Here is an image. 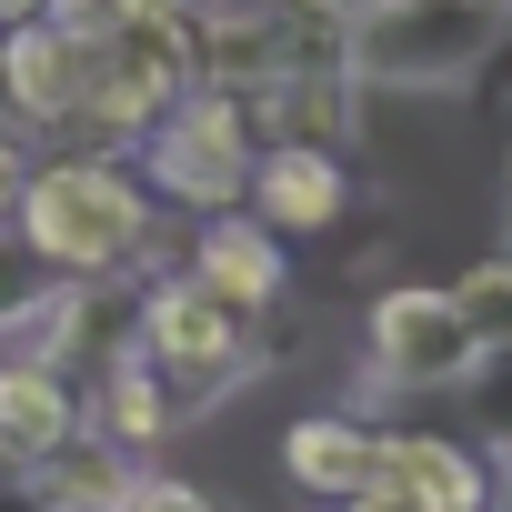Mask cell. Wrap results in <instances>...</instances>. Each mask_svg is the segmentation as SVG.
Here are the masks:
<instances>
[{"label": "cell", "instance_id": "cell-1", "mask_svg": "<svg viewBox=\"0 0 512 512\" xmlns=\"http://www.w3.org/2000/svg\"><path fill=\"white\" fill-rule=\"evenodd\" d=\"M11 241L31 251L41 272H61V282H101V272H131L141 251H151V191H141L121 161H81V151H51V161H31V181H21Z\"/></svg>", "mask_w": 512, "mask_h": 512}, {"label": "cell", "instance_id": "cell-2", "mask_svg": "<svg viewBox=\"0 0 512 512\" xmlns=\"http://www.w3.org/2000/svg\"><path fill=\"white\" fill-rule=\"evenodd\" d=\"M272 332H282V322H251V312L211 302L191 272H171V282H151V292H141V332H131V352L161 372L171 412L191 422V412L231 402L251 372L272 362Z\"/></svg>", "mask_w": 512, "mask_h": 512}, {"label": "cell", "instance_id": "cell-3", "mask_svg": "<svg viewBox=\"0 0 512 512\" xmlns=\"http://www.w3.org/2000/svg\"><path fill=\"white\" fill-rule=\"evenodd\" d=\"M502 31V0H352V81L362 91H472Z\"/></svg>", "mask_w": 512, "mask_h": 512}, {"label": "cell", "instance_id": "cell-4", "mask_svg": "<svg viewBox=\"0 0 512 512\" xmlns=\"http://www.w3.org/2000/svg\"><path fill=\"white\" fill-rule=\"evenodd\" d=\"M251 121H241V101L231 91H181L141 141H131V181L151 191V201H171V211H191V221H211V211H241V181H251Z\"/></svg>", "mask_w": 512, "mask_h": 512}, {"label": "cell", "instance_id": "cell-5", "mask_svg": "<svg viewBox=\"0 0 512 512\" xmlns=\"http://www.w3.org/2000/svg\"><path fill=\"white\" fill-rule=\"evenodd\" d=\"M362 352H372L362 372H372L382 392H462L472 362H482L442 282H392V292L372 302V322H362Z\"/></svg>", "mask_w": 512, "mask_h": 512}, {"label": "cell", "instance_id": "cell-6", "mask_svg": "<svg viewBox=\"0 0 512 512\" xmlns=\"http://www.w3.org/2000/svg\"><path fill=\"white\" fill-rule=\"evenodd\" d=\"M382 482L412 492L422 512H502V492H512L502 452L472 432H442V422H382Z\"/></svg>", "mask_w": 512, "mask_h": 512}, {"label": "cell", "instance_id": "cell-7", "mask_svg": "<svg viewBox=\"0 0 512 512\" xmlns=\"http://www.w3.org/2000/svg\"><path fill=\"white\" fill-rule=\"evenodd\" d=\"M91 71H101V31H81V21H61V11L0 31V111H11V121L61 131V121L81 111Z\"/></svg>", "mask_w": 512, "mask_h": 512}, {"label": "cell", "instance_id": "cell-8", "mask_svg": "<svg viewBox=\"0 0 512 512\" xmlns=\"http://www.w3.org/2000/svg\"><path fill=\"white\" fill-rule=\"evenodd\" d=\"M241 211L272 221L282 241H322L352 221V151H322V141H262L251 151V181H241Z\"/></svg>", "mask_w": 512, "mask_h": 512}, {"label": "cell", "instance_id": "cell-9", "mask_svg": "<svg viewBox=\"0 0 512 512\" xmlns=\"http://www.w3.org/2000/svg\"><path fill=\"white\" fill-rule=\"evenodd\" d=\"M211 302H231V312H251V322H282V302H292V241L272 231V221H251V211H211L201 231H191V262H181Z\"/></svg>", "mask_w": 512, "mask_h": 512}, {"label": "cell", "instance_id": "cell-10", "mask_svg": "<svg viewBox=\"0 0 512 512\" xmlns=\"http://www.w3.org/2000/svg\"><path fill=\"white\" fill-rule=\"evenodd\" d=\"M282 472L312 502H352V492L382 482V422H362V412H302L282 432Z\"/></svg>", "mask_w": 512, "mask_h": 512}, {"label": "cell", "instance_id": "cell-11", "mask_svg": "<svg viewBox=\"0 0 512 512\" xmlns=\"http://www.w3.org/2000/svg\"><path fill=\"white\" fill-rule=\"evenodd\" d=\"M81 432V382L51 362H0V472H41Z\"/></svg>", "mask_w": 512, "mask_h": 512}, {"label": "cell", "instance_id": "cell-12", "mask_svg": "<svg viewBox=\"0 0 512 512\" xmlns=\"http://www.w3.org/2000/svg\"><path fill=\"white\" fill-rule=\"evenodd\" d=\"M452 292V312H462V332H472V352L492 362V352H512V251H492V262H472L462 282H442Z\"/></svg>", "mask_w": 512, "mask_h": 512}, {"label": "cell", "instance_id": "cell-13", "mask_svg": "<svg viewBox=\"0 0 512 512\" xmlns=\"http://www.w3.org/2000/svg\"><path fill=\"white\" fill-rule=\"evenodd\" d=\"M462 412H472V442H492V452L512 462V352L472 362V382H462Z\"/></svg>", "mask_w": 512, "mask_h": 512}, {"label": "cell", "instance_id": "cell-14", "mask_svg": "<svg viewBox=\"0 0 512 512\" xmlns=\"http://www.w3.org/2000/svg\"><path fill=\"white\" fill-rule=\"evenodd\" d=\"M462 101L512 111V0H502V31H492V51H482V71H472V91H462Z\"/></svg>", "mask_w": 512, "mask_h": 512}, {"label": "cell", "instance_id": "cell-15", "mask_svg": "<svg viewBox=\"0 0 512 512\" xmlns=\"http://www.w3.org/2000/svg\"><path fill=\"white\" fill-rule=\"evenodd\" d=\"M121 512H221V502H211V492H201V482H171V472H141V482H131V502H121Z\"/></svg>", "mask_w": 512, "mask_h": 512}, {"label": "cell", "instance_id": "cell-16", "mask_svg": "<svg viewBox=\"0 0 512 512\" xmlns=\"http://www.w3.org/2000/svg\"><path fill=\"white\" fill-rule=\"evenodd\" d=\"M21 181H31V151L11 141V121H0V231H11V211H21Z\"/></svg>", "mask_w": 512, "mask_h": 512}, {"label": "cell", "instance_id": "cell-17", "mask_svg": "<svg viewBox=\"0 0 512 512\" xmlns=\"http://www.w3.org/2000/svg\"><path fill=\"white\" fill-rule=\"evenodd\" d=\"M342 512H422V502H412V492H392V482H372V492H352Z\"/></svg>", "mask_w": 512, "mask_h": 512}, {"label": "cell", "instance_id": "cell-18", "mask_svg": "<svg viewBox=\"0 0 512 512\" xmlns=\"http://www.w3.org/2000/svg\"><path fill=\"white\" fill-rule=\"evenodd\" d=\"M0 512H51V502L31 492V472H0Z\"/></svg>", "mask_w": 512, "mask_h": 512}, {"label": "cell", "instance_id": "cell-19", "mask_svg": "<svg viewBox=\"0 0 512 512\" xmlns=\"http://www.w3.org/2000/svg\"><path fill=\"white\" fill-rule=\"evenodd\" d=\"M502 472H512V462H502Z\"/></svg>", "mask_w": 512, "mask_h": 512}, {"label": "cell", "instance_id": "cell-20", "mask_svg": "<svg viewBox=\"0 0 512 512\" xmlns=\"http://www.w3.org/2000/svg\"><path fill=\"white\" fill-rule=\"evenodd\" d=\"M502 181H512V171H502Z\"/></svg>", "mask_w": 512, "mask_h": 512}]
</instances>
